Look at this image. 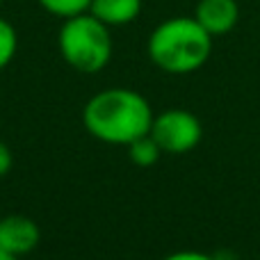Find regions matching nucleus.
Instances as JSON below:
<instances>
[{"label": "nucleus", "instance_id": "obj_3", "mask_svg": "<svg viewBox=\"0 0 260 260\" xmlns=\"http://www.w3.org/2000/svg\"><path fill=\"white\" fill-rule=\"evenodd\" d=\"M62 59L80 73H99L112 59V35L91 12L64 18L57 35Z\"/></svg>", "mask_w": 260, "mask_h": 260}, {"label": "nucleus", "instance_id": "obj_6", "mask_svg": "<svg viewBox=\"0 0 260 260\" xmlns=\"http://www.w3.org/2000/svg\"><path fill=\"white\" fill-rule=\"evenodd\" d=\"M194 18L212 37H219L235 27L240 18V7L235 0H199Z\"/></svg>", "mask_w": 260, "mask_h": 260}, {"label": "nucleus", "instance_id": "obj_7", "mask_svg": "<svg viewBox=\"0 0 260 260\" xmlns=\"http://www.w3.org/2000/svg\"><path fill=\"white\" fill-rule=\"evenodd\" d=\"M89 12L108 27L133 23L142 12V0H91Z\"/></svg>", "mask_w": 260, "mask_h": 260}, {"label": "nucleus", "instance_id": "obj_13", "mask_svg": "<svg viewBox=\"0 0 260 260\" xmlns=\"http://www.w3.org/2000/svg\"><path fill=\"white\" fill-rule=\"evenodd\" d=\"M0 260H21V256H16V253H9V251H5V249H0Z\"/></svg>", "mask_w": 260, "mask_h": 260}, {"label": "nucleus", "instance_id": "obj_1", "mask_svg": "<svg viewBox=\"0 0 260 260\" xmlns=\"http://www.w3.org/2000/svg\"><path fill=\"white\" fill-rule=\"evenodd\" d=\"M153 110L139 91L112 87L94 94L82 108V126L91 137L112 146H128L148 135Z\"/></svg>", "mask_w": 260, "mask_h": 260}, {"label": "nucleus", "instance_id": "obj_12", "mask_svg": "<svg viewBox=\"0 0 260 260\" xmlns=\"http://www.w3.org/2000/svg\"><path fill=\"white\" fill-rule=\"evenodd\" d=\"M162 260H217L215 256H208L203 251H176V253H169Z\"/></svg>", "mask_w": 260, "mask_h": 260}, {"label": "nucleus", "instance_id": "obj_14", "mask_svg": "<svg viewBox=\"0 0 260 260\" xmlns=\"http://www.w3.org/2000/svg\"><path fill=\"white\" fill-rule=\"evenodd\" d=\"M0 3H3V0H0Z\"/></svg>", "mask_w": 260, "mask_h": 260}, {"label": "nucleus", "instance_id": "obj_10", "mask_svg": "<svg viewBox=\"0 0 260 260\" xmlns=\"http://www.w3.org/2000/svg\"><path fill=\"white\" fill-rule=\"evenodd\" d=\"M16 48H18L16 30H14V25L9 21L0 18V71L14 59Z\"/></svg>", "mask_w": 260, "mask_h": 260}, {"label": "nucleus", "instance_id": "obj_4", "mask_svg": "<svg viewBox=\"0 0 260 260\" xmlns=\"http://www.w3.org/2000/svg\"><path fill=\"white\" fill-rule=\"evenodd\" d=\"M148 133L162 148V153L183 155L199 146L203 137V126L197 119V114L187 112V110H167V112L153 117Z\"/></svg>", "mask_w": 260, "mask_h": 260}, {"label": "nucleus", "instance_id": "obj_5", "mask_svg": "<svg viewBox=\"0 0 260 260\" xmlns=\"http://www.w3.org/2000/svg\"><path fill=\"white\" fill-rule=\"evenodd\" d=\"M41 240V231L35 219L25 215H7L0 219V249L16 256L35 251Z\"/></svg>", "mask_w": 260, "mask_h": 260}, {"label": "nucleus", "instance_id": "obj_2", "mask_svg": "<svg viewBox=\"0 0 260 260\" xmlns=\"http://www.w3.org/2000/svg\"><path fill=\"white\" fill-rule=\"evenodd\" d=\"M212 53V35L189 16L160 23L148 37V57L157 69L174 76L199 71Z\"/></svg>", "mask_w": 260, "mask_h": 260}, {"label": "nucleus", "instance_id": "obj_8", "mask_svg": "<svg viewBox=\"0 0 260 260\" xmlns=\"http://www.w3.org/2000/svg\"><path fill=\"white\" fill-rule=\"evenodd\" d=\"M162 148L157 146V142L151 137V133L144 135V137H137L135 142L128 144V157L133 165L137 167H151L160 160Z\"/></svg>", "mask_w": 260, "mask_h": 260}, {"label": "nucleus", "instance_id": "obj_11", "mask_svg": "<svg viewBox=\"0 0 260 260\" xmlns=\"http://www.w3.org/2000/svg\"><path fill=\"white\" fill-rule=\"evenodd\" d=\"M12 167H14L12 151H9V146L5 142H0V178H3V176H7L9 171H12Z\"/></svg>", "mask_w": 260, "mask_h": 260}, {"label": "nucleus", "instance_id": "obj_9", "mask_svg": "<svg viewBox=\"0 0 260 260\" xmlns=\"http://www.w3.org/2000/svg\"><path fill=\"white\" fill-rule=\"evenodd\" d=\"M39 5L48 14H53V16L69 18V16H76V14L89 12L91 0H39Z\"/></svg>", "mask_w": 260, "mask_h": 260}]
</instances>
